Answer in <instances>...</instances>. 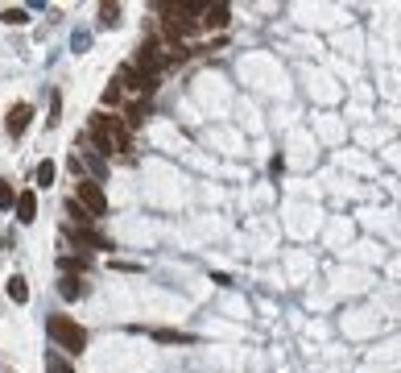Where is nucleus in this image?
Listing matches in <instances>:
<instances>
[{
	"label": "nucleus",
	"mask_w": 401,
	"mask_h": 373,
	"mask_svg": "<svg viewBox=\"0 0 401 373\" xmlns=\"http://www.w3.org/2000/svg\"><path fill=\"white\" fill-rule=\"evenodd\" d=\"M92 137L104 153H128V149H133V137H128L124 121H120V117H108V112H99L92 121Z\"/></svg>",
	"instance_id": "nucleus-1"
},
{
	"label": "nucleus",
	"mask_w": 401,
	"mask_h": 373,
	"mask_svg": "<svg viewBox=\"0 0 401 373\" xmlns=\"http://www.w3.org/2000/svg\"><path fill=\"white\" fill-rule=\"evenodd\" d=\"M153 13L162 17L170 42H187V38H194V29H199V13L190 4H153Z\"/></svg>",
	"instance_id": "nucleus-2"
},
{
	"label": "nucleus",
	"mask_w": 401,
	"mask_h": 373,
	"mask_svg": "<svg viewBox=\"0 0 401 373\" xmlns=\"http://www.w3.org/2000/svg\"><path fill=\"white\" fill-rule=\"evenodd\" d=\"M50 336L67 348V352H83V348H87V328L67 320V315H54V320H50Z\"/></svg>",
	"instance_id": "nucleus-3"
},
{
	"label": "nucleus",
	"mask_w": 401,
	"mask_h": 373,
	"mask_svg": "<svg viewBox=\"0 0 401 373\" xmlns=\"http://www.w3.org/2000/svg\"><path fill=\"white\" fill-rule=\"evenodd\" d=\"M75 199H79V203H83V207L92 212V220H95V216H104V212H108V199H104V191H99V183H92V178H83V183H79V191H75Z\"/></svg>",
	"instance_id": "nucleus-4"
},
{
	"label": "nucleus",
	"mask_w": 401,
	"mask_h": 373,
	"mask_svg": "<svg viewBox=\"0 0 401 373\" xmlns=\"http://www.w3.org/2000/svg\"><path fill=\"white\" fill-rule=\"evenodd\" d=\"M67 237H71L75 245H83V253H92V249H104V245H108V241L95 232L92 224H71V228H67Z\"/></svg>",
	"instance_id": "nucleus-5"
},
{
	"label": "nucleus",
	"mask_w": 401,
	"mask_h": 373,
	"mask_svg": "<svg viewBox=\"0 0 401 373\" xmlns=\"http://www.w3.org/2000/svg\"><path fill=\"white\" fill-rule=\"evenodd\" d=\"M29 121H33V108H29V104H13V108H9V121H4L9 137H21L25 129H29Z\"/></svg>",
	"instance_id": "nucleus-6"
},
{
	"label": "nucleus",
	"mask_w": 401,
	"mask_h": 373,
	"mask_svg": "<svg viewBox=\"0 0 401 373\" xmlns=\"http://www.w3.org/2000/svg\"><path fill=\"white\" fill-rule=\"evenodd\" d=\"M228 17H232V4H207V9H203V25H207V29H224Z\"/></svg>",
	"instance_id": "nucleus-7"
},
{
	"label": "nucleus",
	"mask_w": 401,
	"mask_h": 373,
	"mask_svg": "<svg viewBox=\"0 0 401 373\" xmlns=\"http://www.w3.org/2000/svg\"><path fill=\"white\" fill-rule=\"evenodd\" d=\"M13 212H17V220H33V216H38V195H33V191H21V195H17V203H13Z\"/></svg>",
	"instance_id": "nucleus-8"
},
{
	"label": "nucleus",
	"mask_w": 401,
	"mask_h": 373,
	"mask_svg": "<svg viewBox=\"0 0 401 373\" xmlns=\"http://www.w3.org/2000/svg\"><path fill=\"white\" fill-rule=\"evenodd\" d=\"M9 298H13V303H25V298H29V282H25L21 274L9 278Z\"/></svg>",
	"instance_id": "nucleus-9"
},
{
	"label": "nucleus",
	"mask_w": 401,
	"mask_h": 373,
	"mask_svg": "<svg viewBox=\"0 0 401 373\" xmlns=\"http://www.w3.org/2000/svg\"><path fill=\"white\" fill-rule=\"evenodd\" d=\"M67 216H71V224H92V212H87L79 199H71V203H67Z\"/></svg>",
	"instance_id": "nucleus-10"
},
{
	"label": "nucleus",
	"mask_w": 401,
	"mask_h": 373,
	"mask_svg": "<svg viewBox=\"0 0 401 373\" xmlns=\"http://www.w3.org/2000/svg\"><path fill=\"white\" fill-rule=\"evenodd\" d=\"M54 174H58V171H54V162L46 158V162L38 166V187H54Z\"/></svg>",
	"instance_id": "nucleus-11"
},
{
	"label": "nucleus",
	"mask_w": 401,
	"mask_h": 373,
	"mask_svg": "<svg viewBox=\"0 0 401 373\" xmlns=\"http://www.w3.org/2000/svg\"><path fill=\"white\" fill-rule=\"evenodd\" d=\"M0 21H4V25H25V21H29V13H25V9H4V13H0Z\"/></svg>",
	"instance_id": "nucleus-12"
},
{
	"label": "nucleus",
	"mask_w": 401,
	"mask_h": 373,
	"mask_svg": "<svg viewBox=\"0 0 401 373\" xmlns=\"http://www.w3.org/2000/svg\"><path fill=\"white\" fill-rule=\"evenodd\" d=\"M62 295H67V298H79V295H83V286H79V278H75V274H67V278H62Z\"/></svg>",
	"instance_id": "nucleus-13"
},
{
	"label": "nucleus",
	"mask_w": 401,
	"mask_h": 373,
	"mask_svg": "<svg viewBox=\"0 0 401 373\" xmlns=\"http://www.w3.org/2000/svg\"><path fill=\"white\" fill-rule=\"evenodd\" d=\"M158 340H165V345H187V336L182 332H170V328H162V332H153Z\"/></svg>",
	"instance_id": "nucleus-14"
},
{
	"label": "nucleus",
	"mask_w": 401,
	"mask_h": 373,
	"mask_svg": "<svg viewBox=\"0 0 401 373\" xmlns=\"http://www.w3.org/2000/svg\"><path fill=\"white\" fill-rule=\"evenodd\" d=\"M13 203H17V191L9 183H0V207H13Z\"/></svg>",
	"instance_id": "nucleus-15"
},
{
	"label": "nucleus",
	"mask_w": 401,
	"mask_h": 373,
	"mask_svg": "<svg viewBox=\"0 0 401 373\" xmlns=\"http://www.w3.org/2000/svg\"><path fill=\"white\" fill-rule=\"evenodd\" d=\"M58 266H62L67 274H75V278H79V270H83V257H62Z\"/></svg>",
	"instance_id": "nucleus-16"
},
{
	"label": "nucleus",
	"mask_w": 401,
	"mask_h": 373,
	"mask_svg": "<svg viewBox=\"0 0 401 373\" xmlns=\"http://www.w3.org/2000/svg\"><path fill=\"white\" fill-rule=\"evenodd\" d=\"M104 99H108V104H116V99H120V83H112V87L104 92Z\"/></svg>",
	"instance_id": "nucleus-17"
}]
</instances>
